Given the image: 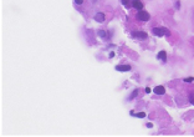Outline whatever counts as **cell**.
<instances>
[{"mask_svg": "<svg viewBox=\"0 0 194 137\" xmlns=\"http://www.w3.org/2000/svg\"><path fill=\"white\" fill-rule=\"evenodd\" d=\"M98 36H101V38H106V33H105V30H98Z\"/></svg>", "mask_w": 194, "mask_h": 137, "instance_id": "12", "label": "cell"}, {"mask_svg": "<svg viewBox=\"0 0 194 137\" xmlns=\"http://www.w3.org/2000/svg\"><path fill=\"white\" fill-rule=\"evenodd\" d=\"M150 91H152V90H150V89H149V87H146V92H147V93H149V92H150Z\"/></svg>", "mask_w": 194, "mask_h": 137, "instance_id": "16", "label": "cell"}, {"mask_svg": "<svg viewBox=\"0 0 194 137\" xmlns=\"http://www.w3.org/2000/svg\"><path fill=\"white\" fill-rule=\"evenodd\" d=\"M138 92H139L138 90H134V91L132 92V95H131V96H129V100H133L134 97H137V95H138Z\"/></svg>", "mask_w": 194, "mask_h": 137, "instance_id": "9", "label": "cell"}, {"mask_svg": "<svg viewBox=\"0 0 194 137\" xmlns=\"http://www.w3.org/2000/svg\"><path fill=\"white\" fill-rule=\"evenodd\" d=\"M75 3H76V4H82L83 0H75Z\"/></svg>", "mask_w": 194, "mask_h": 137, "instance_id": "14", "label": "cell"}, {"mask_svg": "<svg viewBox=\"0 0 194 137\" xmlns=\"http://www.w3.org/2000/svg\"><path fill=\"white\" fill-rule=\"evenodd\" d=\"M152 33L156 35V36H163L164 34L169 35V31L167 30V29H164V27H153L152 29Z\"/></svg>", "mask_w": 194, "mask_h": 137, "instance_id": "1", "label": "cell"}, {"mask_svg": "<svg viewBox=\"0 0 194 137\" xmlns=\"http://www.w3.org/2000/svg\"><path fill=\"white\" fill-rule=\"evenodd\" d=\"M158 59L159 60H162L163 62H166L167 61V52L166 51H159V54H158Z\"/></svg>", "mask_w": 194, "mask_h": 137, "instance_id": "8", "label": "cell"}, {"mask_svg": "<svg viewBox=\"0 0 194 137\" xmlns=\"http://www.w3.org/2000/svg\"><path fill=\"white\" fill-rule=\"evenodd\" d=\"M116 70L119 72H127V71H131V65H117Z\"/></svg>", "mask_w": 194, "mask_h": 137, "instance_id": "3", "label": "cell"}, {"mask_svg": "<svg viewBox=\"0 0 194 137\" xmlns=\"http://www.w3.org/2000/svg\"><path fill=\"white\" fill-rule=\"evenodd\" d=\"M132 6L134 9H137V10H142L143 4H142L141 0H132Z\"/></svg>", "mask_w": 194, "mask_h": 137, "instance_id": "4", "label": "cell"}, {"mask_svg": "<svg viewBox=\"0 0 194 137\" xmlns=\"http://www.w3.org/2000/svg\"><path fill=\"white\" fill-rule=\"evenodd\" d=\"M133 35H134L136 38H138V39H147L148 38L147 33H144V31H134Z\"/></svg>", "mask_w": 194, "mask_h": 137, "instance_id": "5", "label": "cell"}, {"mask_svg": "<svg viewBox=\"0 0 194 137\" xmlns=\"http://www.w3.org/2000/svg\"><path fill=\"white\" fill-rule=\"evenodd\" d=\"M189 101H190V104L194 105V90L189 93Z\"/></svg>", "mask_w": 194, "mask_h": 137, "instance_id": "11", "label": "cell"}, {"mask_svg": "<svg viewBox=\"0 0 194 137\" xmlns=\"http://www.w3.org/2000/svg\"><path fill=\"white\" fill-rule=\"evenodd\" d=\"M137 19L139 21H148L149 20V14L144 10H139L138 14H137Z\"/></svg>", "mask_w": 194, "mask_h": 137, "instance_id": "2", "label": "cell"}, {"mask_svg": "<svg viewBox=\"0 0 194 137\" xmlns=\"http://www.w3.org/2000/svg\"><path fill=\"white\" fill-rule=\"evenodd\" d=\"M133 116H136V117H141V118H143V117H146V113L144 112H139V113H132Z\"/></svg>", "mask_w": 194, "mask_h": 137, "instance_id": "10", "label": "cell"}, {"mask_svg": "<svg viewBox=\"0 0 194 137\" xmlns=\"http://www.w3.org/2000/svg\"><path fill=\"white\" fill-rule=\"evenodd\" d=\"M153 91L157 95H164V93H166V89H164L163 86H156Z\"/></svg>", "mask_w": 194, "mask_h": 137, "instance_id": "6", "label": "cell"}, {"mask_svg": "<svg viewBox=\"0 0 194 137\" xmlns=\"http://www.w3.org/2000/svg\"><path fill=\"white\" fill-rule=\"evenodd\" d=\"M95 20L97 21V23H103V21H105V14L97 13L96 15H95Z\"/></svg>", "mask_w": 194, "mask_h": 137, "instance_id": "7", "label": "cell"}, {"mask_svg": "<svg viewBox=\"0 0 194 137\" xmlns=\"http://www.w3.org/2000/svg\"><path fill=\"white\" fill-rule=\"evenodd\" d=\"M184 81L185 82H194V77H185Z\"/></svg>", "mask_w": 194, "mask_h": 137, "instance_id": "13", "label": "cell"}, {"mask_svg": "<svg viewBox=\"0 0 194 137\" xmlns=\"http://www.w3.org/2000/svg\"><path fill=\"white\" fill-rule=\"evenodd\" d=\"M175 8H177V9H179V8H181V4H179L178 1L175 3Z\"/></svg>", "mask_w": 194, "mask_h": 137, "instance_id": "15", "label": "cell"}]
</instances>
